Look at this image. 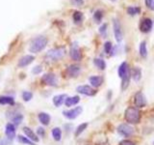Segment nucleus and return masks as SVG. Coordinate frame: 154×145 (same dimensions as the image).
<instances>
[{"label":"nucleus","instance_id":"nucleus-6","mask_svg":"<svg viewBox=\"0 0 154 145\" xmlns=\"http://www.w3.org/2000/svg\"><path fill=\"white\" fill-rule=\"evenodd\" d=\"M118 132L123 136H130L134 132V128L129 124H121L118 127Z\"/></svg>","mask_w":154,"mask_h":145},{"label":"nucleus","instance_id":"nucleus-26","mask_svg":"<svg viewBox=\"0 0 154 145\" xmlns=\"http://www.w3.org/2000/svg\"><path fill=\"white\" fill-rule=\"evenodd\" d=\"M140 54L142 58H145L147 56V49H146L145 42H142L140 45Z\"/></svg>","mask_w":154,"mask_h":145},{"label":"nucleus","instance_id":"nucleus-28","mask_svg":"<svg viewBox=\"0 0 154 145\" xmlns=\"http://www.w3.org/2000/svg\"><path fill=\"white\" fill-rule=\"evenodd\" d=\"M102 18H103V12L101 10H97L94 12V18L96 23H100L102 21Z\"/></svg>","mask_w":154,"mask_h":145},{"label":"nucleus","instance_id":"nucleus-39","mask_svg":"<svg viewBox=\"0 0 154 145\" xmlns=\"http://www.w3.org/2000/svg\"><path fill=\"white\" fill-rule=\"evenodd\" d=\"M71 2L74 4V5H76V6H81L84 3L83 0H71Z\"/></svg>","mask_w":154,"mask_h":145},{"label":"nucleus","instance_id":"nucleus-27","mask_svg":"<svg viewBox=\"0 0 154 145\" xmlns=\"http://www.w3.org/2000/svg\"><path fill=\"white\" fill-rule=\"evenodd\" d=\"M141 9L139 7H133V6H130L127 8V14L130 15H138L140 14Z\"/></svg>","mask_w":154,"mask_h":145},{"label":"nucleus","instance_id":"nucleus-5","mask_svg":"<svg viewBox=\"0 0 154 145\" xmlns=\"http://www.w3.org/2000/svg\"><path fill=\"white\" fill-rule=\"evenodd\" d=\"M83 111V108L82 107H76L72 109H69V110H65L63 111V114L65 118H68L69 120H72V119H75L77 118L81 113Z\"/></svg>","mask_w":154,"mask_h":145},{"label":"nucleus","instance_id":"nucleus-22","mask_svg":"<svg viewBox=\"0 0 154 145\" xmlns=\"http://www.w3.org/2000/svg\"><path fill=\"white\" fill-rule=\"evenodd\" d=\"M131 77H133V79L135 81H139L141 79V77H142V70L139 67L134 68L133 71L131 72Z\"/></svg>","mask_w":154,"mask_h":145},{"label":"nucleus","instance_id":"nucleus-37","mask_svg":"<svg viewBox=\"0 0 154 145\" xmlns=\"http://www.w3.org/2000/svg\"><path fill=\"white\" fill-rule=\"evenodd\" d=\"M118 145H135V143L133 141H131V140L124 139V140H121Z\"/></svg>","mask_w":154,"mask_h":145},{"label":"nucleus","instance_id":"nucleus-10","mask_svg":"<svg viewBox=\"0 0 154 145\" xmlns=\"http://www.w3.org/2000/svg\"><path fill=\"white\" fill-rule=\"evenodd\" d=\"M76 91L80 94H83V95H86V96H94L96 93L95 90L89 85H80L76 88Z\"/></svg>","mask_w":154,"mask_h":145},{"label":"nucleus","instance_id":"nucleus-11","mask_svg":"<svg viewBox=\"0 0 154 145\" xmlns=\"http://www.w3.org/2000/svg\"><path fill=\"white\" fill-rule=\"evenodd\" d=\"M134 104L137 107H144L146 105V101L145 98L144 96V94L142 92H138L136 93V95L134 97Z\"/></svg>","mask_w":154,"mask_h":145},{"label":"nucleus","instance_id":"nucleus-35","mask_svg":"<svg viewBox=\"0 0 154 145\" xmlns=\"http://www.w3.org/2000/svg\"><path fill=\"white\" fill-rule=\"evenodd\" d=\"M99 33L101 34L103 37L106 36V33H107V24H106V23H104V24H102L101 26H100Z\"/></svg>","mask_w":154,"mask_h":145},{"label":"nucleus","instance_id":"nucleus-3","mask_svg":"<svg viewBox=\"0 0 154 145\" xmlns=\"http://www.w3.org/2000/svg\"><path fill=\"white\" fill-rule=\"evenodd\" d=\"M65 53V48L53 49H50L49 52L46 53V58H48V59L51 61H57V60L62 59V58L64 57Z\"/></svg>","mask_w":154,"mask_h":145},{"label":"nucleus","instance_id":"nucleus-17","mask_svg":"<svg viewBox=\"0 0 154 145\" xmlns=\"http://www.w3.org/2000/svg\"><path fill=\"white\" fill-rule=\"evenodd\" d=\"M23 132H24V134L27 135V138H28L29 139H31L32 141L34 142H38V135L35 134V132L31 130V129H29L28 127H24L23 128Z\"/></svg>","mask_w":154,"mask_h":145},{"label":"nucleus","instance_id":"nucleus-34","mask_svg":"<svg viewBox=\"0 0 154 145\" xmlns=\"http://www.w3.org/2000/svg\"><path fill=\"white\" fill-rule=\"evenodd\" d=\"M112 49H113V46H112L110 42H106L105 44H104V50H105V52L107 54H109L111 52Z\"/></svg>","mask_w":154,"mask_h":145},{"label":"nucleus","instance_id":"nucleus-7","mask_svg":"<svg viewBox=\"0 0 154 145\" xmlns=\"http://www.w3.org/2000/svg\"><path fill=\"white\" fill-rule=\"evenodd\" d=\"M41 81H42V83L45 84V85H49V86H56L57 85L56 76L52 73H48V74H44L41 77Z\"/></svg>","mask_w":154,"mask_h":145},{"label":"nucleus","instance_id":"nucleus-18","mask_svg":"<svg viewBox=\"0 0 154 145\" xmlns=\"http://www.w3.org/2000/svg\"><path fill=\"white\" fill-rule=\"evenodd\" d=\"M68 96L65 94H61V95H57L53 98V104L55 107H60V105H63L65 100H67Z\"/></svg>","mask_w":154,"mask_h":145},{"label":"nucleus","instance_id":"nucleus-20","mask_svg":"<svg viewBox=\"0 0 154 145\" xmlns=\"http://www.w3.org/2000/svg\"><path fill=\"white\" fill-rule=\"evenodd\" d=\"M38 120H40V122L42 125H44V126H47V125L49 124V122H50V115L47 114V113H45V112L38 113Z\"/></svg>","mask_w":154,"mask_h":145},{"label":"nucleus","instance_id":"nucleus-12","mask_svg":"<svg viewBox=\"0 0 154 145\" xmlns=\"http://www.w3.org/2000/svg\"><path fill=\"white\" fill-rule=\"evenodd\" d=\"M80 72H81V67L79 65H75V64L68 66L67 71H65V73H67V74L69 77H76L80 74Z\"/></svg>","mask_w":154,"mask_h":145},{"label":"nucleus","instance_id":"nucleus-4","mask_svg":"<svg viewBox=\"0 0 154 145\" xmlns=\"http://www.w3.org/2000/svg\"><path fill=\"white\" fill-rule=\"evenodd\" d=\"M113 28H114V34H115L116 40H117L118 43H121L123 38V33H122L121 23H119V21L117 18L113 19Z\"/></svg>","mask_w":154,"mask_h":145},{"label":"nucleus","instance_id":"nucleus-32","mask_svg":"<svg viewBox=\"0 0 154 145\" xmlns=\"http://www.w3.org/2000/svg\"><path fill=\"white\" fill-rule=\"evenodd\" d=\"M23 120V116L21 114H17L14 118H13V122L15 125H19Z\"/></svg>","mask_w":154,"mask_h":145},{"label":"nucleus","instance_id":"nucleus-23","mask_svg":"<svg viewBox=\"0 0 154 145\" xmlns=\"http://www.w3.org/2000/svg\"><path fill=\"white\" fill-rule=\"evenodd\" d=\"M128 69H129L128 64H127L126 62H122V63L121 64V66L118 67V77L121 78L125 74V73L127 72V70H128Z\"/></svg>","mask_w":154,"mask_h":145},{"label":"nucleus","instance_id":"nucleus-38","mask_svg":"<svg viewBox=\"0 0 154 145\" xmlns=\"http://www.w3.org/2000/svg\"><path fill=\"white\" fill-rule=\"evenodd\" d=\"M41 66H36V67H35L34 69H33V74H40L41 72Z\"/></svg>","mask_w":154,"mask_h":145},{"label":"nucleus","instance_id":"nucleus-16","mask_svg":"<svg viewBox=\"0 0 154 145\" xmlns=\"http://www.w3.org/2000/svg\"><path fill=\"white\" fill-rule=\"evenodd\" d=\"M5 134L8 136V138L10 139H13L15 136V128L14 126V124L12 123H8L6 125V131H5Z\"/></svg>","mask_w":154,"mask_h":145},{"label":"nucleus","instance_id":"nucleus-40","mask_svg":"<svg viewBox=\"0 0 154 145\" xmlns=\"http://www.w3.org/2000/svg\"><path fill=\"white\" fill-rule=\"evenodd\" d=\"M38 134L40 135L41 136H44V130L42 128H38Z\"/></svg>","mask_w":154,"mask_h":145},{"label":"nucleus","instance_id":"nucleus-33","mask_svg":"<svg viewBox=\"0 0 154 145\" xmlns=\"http://www.w3.org/2000/svg\"><path fill=\"white\" fill-rule=\"evenodd\" d=\"M32 97H33V94L31 92H29V91H24L22 94V98L25 102L30 101L31 99H32Z\"/></svg>","mask_w":154,"mask_h":145},{"label":"nucleus","instance_id":"nucleus-30","mask_svg":"<svg viewBox=\"0 0 154 145\" xmlns=\"http://www.w3.org/2000/svg\"><path fill=\"white\" fill-rule=\"evenodd\" d=\"M87 127H88V123H83V124L79 125V126L77 127L76 131H75V136L80 135L82 134V132H83L85 130H86Z\"/></svg>","mask_w":154,"mask_h":145},{"label":"nucleus","instance_id":"nucleus-24","mask_svg":"<svg viewBox=\"0 0 154 145\" xmlns=\"http://www.w3.org/2000/svg\"><path fill=\"white\" fill-rule=\"evenodd\" d=\"M94 63L99 70H102V71L103 70H105V68H106L105 61H104L103 59H101V58H95V59L94 60Z\"/></svg>","mask_w":154,"mask_h":145},{"label":"nucleus","instance_id":"nucleus-21","mask_svg":"<svg viewBox=\"0 0 154 145\" xmlns=\"http://www.w3.org/2000/svg\"><path fill=\"white\" fill-rule=\"evenodd\" d=\"M0 105H15V100H14L13 97L1 96V97H0Z\"/></svg>","mask_w":154,"mask_h":145},{"label":"nucleus","instance_id":"nucleus-41","mask_svg":"<svg viewBox=\"0 0 154 145\" xmlns=\"http://www.w3.org/2000/svg\"><path fill=\"white\" fill-rule=\"evenodd\" d=\"M111 1H116V0H111Z\"/></svg>","mask_w":154,"mask_h":145},{"label":"nucleus","instance_id":"nucleus-9","mask_svg":"<svg viewBox=\"0 0 154 145\" xmlns=\"http://www.w3.org/2000/svg\"><path fill=\"white\" fill-rule=\"evenodd\" d=\"M152 26H153V21L148 18H144L140 23V29L142 32H144V33L150 32L152 29Z\"/></svg>","mask_w":154,"mask_h":145},{"label":"nucleus","instance_id":"nucleus-19","mask_svg":"<svg viewBox=\"0 0 154 145\" xmlns=\"http://www.w3.org/2000/svg\"><path fill=\"white\" fill-rule=\"evenodd\" d=\"M80 97L79 96H73V97H68L67 100L65 102V105L67 107H72V105H75L79 103Z\"/></svg>","mask_w":154,"mask_h":145},{"label":"nucleus","instance_id":"nucleus-29","mask_svg":"<svg viewBox=\"0 0 154 145\" xmlns=\"http://www.w3.org/2000/svg\"><path fill=\"white\" fill-rule=\"evenodd\" d=\"M72 18H73V21H74V22H75V23H80L81 21H82V18H83V14L81 13V12L76 11V12H74V13H73Z\"/></svg>","mask_w":154,"mask_h":145},{"label":"nucleus","instance_id":"nucleus-13","mask_svg":"<svg viewBox=\"0 0 154 145\" xmlns=\"http://www.w3.org/2000/svg\"><path fill=\"white\" fill-rule=\"evenodd\" d=\"M130 77H131V72H130V69H128L124 76L121 77V89L123 91L128 87L129 82H130Z\"/></svg>","mask_w":154,"mask_h":145},{"label":"nucleus","instance_id":"nucleus-31","mask_svg":"<svg viewBox=\"0 0 154 145\" xmlns=\"http://www.w3.org/2000/svg\"><path fill=\"white\" fill-rule=\"evenodd\" d=\"M17 139L18 141L20 143H23V144H28V145H35V143L32 141L31 139H28L27 138H25V136L23 135H18L17 136Z\"/></svg>","mask_w":154,"mask_h":145},{"label":"nucleus","instance_id":"nucleus-15","mask_svg":"<svg viewBox=\"0 0 154 145\" xmlns=\"http://www.w3.org/2000/svg\"><path fill=\"white\" fill-rule=\"evenodd\" d=\"M89 80L92 87H99L103 83V77L100 76H92L89 78Z\"/></svg>","mask_w":154,"mask_h":145},{"label":"nucleus","instance_id":"nucleus-36","mask_svg":"<svg viewBox=\"0 0 154 145\" xmlns=\"http://www.w3.org/2000/svg\"><path fill=\"white\" fill-rule=\"evenodd\" d=\"M145 2L149 10L154 11V0H145Z\"/></svg>","mask_w":154,"mask_h":145},{"label":"nucleus","instance_id":"nucleus-2","mask_svg":"<svg viewBox=\"0 0 154 145\" xmlns=\"http://www.w3.org/2000/svg\"><path fill=\"white\" fill-rule=\"evenodd\" d=\"M47 45V38L44 36H38L35 38L30 46V52L33 53H38L41 52Z\"/></svg>","mask_w":154,"mask_h":145},{"label":"nucleus","instance_id":"nucleus-25","mask_svg":"<svg viewBox=\"0 0 154 145\" xmlns=\"http://www.w3.org/2000/svg\"><path fill=\"white\" fill-rule=\"evenodd\" d=\"M52 136L56 141H60L62 138V131L60 128H54L52 130Z\"/></svg>","mask_w":154,"mask_h":145},{"label":"nucleus","instance_id":"nucleus-1","mask_svg":"<svg viewBox=\"0 0 154 145\" xmlns=\"http://www.w3.org/2000/svg\"><path fill=\"white\" fill-rule=\"evenodd\" d=\"M124 117L128 124H138L141 120V111L137 107H130L126 108Z\"/></svg>","mask_w":154,"mask_h":145},{"label":"nucleus","instance_id":"nucleus-14","mask_svg":"<svg viewBox=\"0 0 154 145\" xmlns=\"http://www.w3.org/2000/svg\"><path fill=\"white\" fill-rule=\"evenodd\" d=\"M35 57L33 55H25L20 58V60L18 61V67H25L28 66L30 63H32Z\"/></svg>","mask_w":154,"mask_h":145},{"label":"nucleus","instance_id":"nucleus-8","mask_svg":"<svg viewBox=\"0 0 154 145\" xmlns=\"http://www.w3.org/2000/svg\"><path fill=\"white\" fill-rule=\"evenodd\" d=\"M70 57L72 60L74 61H80L82 59V52L79 49V46H77L76 44H72L71 45V48H70Z\"/></svg>","mask_w":154,"mask_h":145}]
</instances>
